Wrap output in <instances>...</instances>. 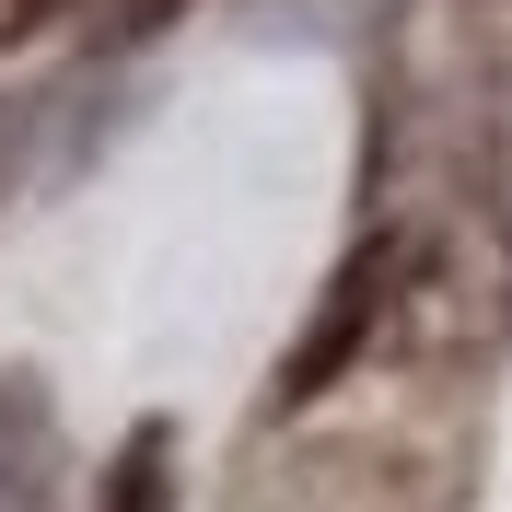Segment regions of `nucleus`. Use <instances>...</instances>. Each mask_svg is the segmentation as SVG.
I'll return each instance as SVG.
<instances>
[{"label": "nucleus", "instance_id": "5", "mask_svg": "<svg viewBox=\"0 0 512 512\" xmlns=\"http://www.w3.org/2000/svg\"><path fill=\"white\" fill-rule=\"evenodd\" d=\"M24 140H35V105H0V198H12V163H24Z\"/></svg>", "mask_w": 512, "mask_h": 512}, {"label": "nucleus", "instance_id": "1", "mask_svg": "<svg viewBox=\"0 0 512 512\" xmlns=\"http://www.w3.org/2000/svg\"><path fill=\"white\" fill-rule=\"evenodd\" d=\"M396 291H408V233H361V245L326 268V291H315V315H303V338L280 350V408H315L326 384L373 350V326L396 315Z\"/></svg>", "mask_w": 512, "mask_h": 512}, {"label": "nucleus", "instance_id": "2", "mask_svg": "<svg viewBox=\"0 0 512 512\" xmlns=\"http://www.w3.org/2000/svg\"><path fill=\"white\" fill-rule=\"evenodd\" d=\"M94 512H175V419H128V443L94 478Z\"/></svg>", "mask_w": 512, "mask_h": 512}, {"label": "nucleus", "instance_id": "3", "mask_svg": "<svg viewBox=\"0 0 512 512\" xmlns=\"http://www.w3.org/2000/svg\"><path fill=\"white\" fill-rule=\"evenodd\" d=\"M175 12H198V0H105V47H152Z\"/></svg>", "mask_w": 512, "mask_h": 512}, {"label": "nucleus", "instance_id": "4", "mask_svg": "<svg viewBox=\"0 0 512 512\" xmlns=\"http://www.w3.org/2000/svg\"><path fill=\"white\" fill-rule=\"evenodd\" d=\"M59 12H70V0H0V47H24V35H47Z\"/></svg>", "mask_w": 512, "mask_h": 512}]
</instances>
